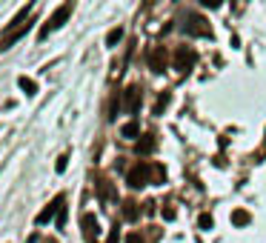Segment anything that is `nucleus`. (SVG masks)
Returning <instances> with one entry per match:
<instances>
[{
  "mask_svg": "<svg viewBox=\"0 0 266 243\" xmlns=\"http://www.w3.org/2000/svg\"><path fill=\"white\" fill-rule=\"evenodd\" d=\"M17 83H20V89H23L26 95H37V83H34L32 78H26V75H20V78H17Z\"/></svg>",
  "mask_w": 266,
  "mask_h": 243,
  "instance_id": "12",
  "label": "nucleus"
},
{
  "mask_svg": "<svg viewBox=\"0 0 266 243\" xmlns=\"http://www.w3.org/2000/svg\"><path fill=\"white\" fill-rule=\"evenodd\" d=\"M169 100H172V95H169V92H160V95H158V100H155V109H152V112H155V114H163V112H166V106H169Z\"/></svg>",
  "mask_w": 266,
  "mask_h": 243,
  "instance_id": "11",
  "label": "nucleus"
},
{
  "mask_svg": "<svg viewBox=\"0 0 266 243\" xmlns=\"http://www.w3.org/2000/svg\"><path fill=\"white\" fill-rule=\"evenodd\" d=\"M117 106H120V100H117V95H112V100H109V114H106L109 120H115L117 117Z\"/></svg>",
  "mask_w": 266,
  "mask_h": 243,
  "instance_id": "17",
  "label": "nucleus"
},
{
  "mask_svg": "<svg viewBox=\"0 0 266 243\" xmlns=\"http://www.w3.org/2000/svg\"><path fill=\"white\" fill-rule=\"evenodd\" d=\"M109 243H117V229H112V235H109Z\"/></svg>",
  "mask_w": 266,
  "mask_h": 243,
  "instance_id": "22",
  "label": "nucleus"
},
{
  "mask_svg": "<svg viewBox=\"0 0 266 243\" xmlns=\"http://www.w3.org/2000/svg\"><path fill=\"white\" fill-rule=\"evenodd\" d=\"M120 135H123V137H126V140H137V135H140V126H137V123H126V126H123V129H120Z\"/></svg>",
  "mask_w": 266,
  "mask_h": 243,
  "instance_id": "13",
  "label": "nucleus"
},
{
  "mask_svg": "<svg viewBox=\"0 0 266 243\" xmlns=\"http://www.w3.org/2000/svg\"><path fill=\"white\" fill-rule=\"evenodd\" d=\"M152 149H155V137H152V135L137 137V143H134V152H137V155H149Z\"/></svg>",
  "mask_w": 266,
  "mask_h": 243,
  "instance_id": "8",
  "label": "nucleus"
},
{
  "mask_svg": "<svg viewBox=\"0 0 266 243\" xmlns=\"http://www.w3.org/2000/svg\"><path fill=\"white\" fill-rule=\"evenodd\" d=\"M163 217H166V220H175V209H172V203L163 206Z\"/></svg>",
  "mask_w": 266,
  "mask_h": 243,
  "instance_id": "21",
  "label": "nucleus"
},
{
  "mask_svg": "<svg viewBox=\"0 0 266 243\" xmlns=\"http://www.w3.org/2000/svg\"><path fill=\"white\" fill-rule=\"evenodd\" d=\"M72 9H75V3H66L63 9H57V12H54V15L49 17V23H46V26L40 29V37H49V34L54 32V29H60V26H63V23L69 20V15H72Z\"/></svg>",
  "mask_w": 266,
  "mask_h": 243,
  "instance_id": "2",
  "label": "nucleus"
},
{
  "mask_svg": "<svg viewBox=\"0 0 266 243\" xmlns=\"http://www.w3.org/2000/svg\"><path fill=\"white\" fill-rule=\"evenodd\" d=\"M166 57H169V52L163 46H155L149 52V66L155 69V72H163L166 69Z\"/></svg>",
  "mask_w": 266,
  "mask_h": 243,
  "instance_id": "6",
  "label": "nucleus"
},
{
  "mask_svg": "<svg viewBox=\"0 0 266 243\" xmlns=\"http://www.w3.org/2000/svg\"><path fill=\"white\" fill-rule=\"evenodd\" d=\"M249 220H252V217H249V212H246V209H235L232 212V223H235V226H246Z\"/></svg>",
  "mask_w": 266,
  "mask_h": 243,
  "instance_id": "14",
  "label": "nucleus"
},
{
  "mask_svg": "<svg viewBox=\"0 0 266 243\" xmlns=\"http://www.w3.org/2000/svg\"><path fill=\"white\" fill-rule=\"evenodd\" d=\"M120 37H123V26H115L112 32L106 34V46H117V43H120Z\"/></svg>",
  "mask_w": 266,
  "mask_h": 243,
  "instance_id": "15",
  "label": "nucleus"
},
{
  "mask_svg": "<svg viewBox=\"0 0 266 243\" xmlns=\"http://www.w3.org/2000/svg\"><path fill=\"white\" fill-rule=\"evenodd\" d=\"M66 161H69V155H60L57 163H54V169H57V172H66Z\"/></svg>",
  "mask_w": 266,
  "mask_h": 243,
  "instance_id": "20",
  "label": "nucleus"
},
{
  "mask_svg": "<svg viewBox=\"0 0 266 243\" xmlns=\"http://www.w3.org/2000/svg\"><path fill=\"white\" fill-rule=\"evenodd\" d=\"M175 60H181L183 66H192L195 63V60H198V54H195V52H192V49H175Z\"/></svg>",
  "mask_w": 266,
  "mask_h": 243,
  "instance_id": "10",
  "label": "nucleus"
},
{
  "mask_svg": "<svg viewBox=\"0 0 266 243\" xmlns=\"http://www.w3.org/2000/svg\"><path fill=\"white\" fill-rule=\"evenodd\" d=\"M198 226L200 229H212V215H209V212H203V215L198 217Z\"/></svg>",
  "mask_w": 266,
  "mask_h": 243,
  "instance_id": "18",
  "label": "nucleus"
},
{
  "mask_svg": "<svg viewBox=\"0 0 266 243\" xmlns=\"http://www.w3.org/2000/svg\"><path fill=\"white\" fill-rule=\"evenodd\" d=\"M63 206H66V197H63V194H57V197L52 200L49 206H46V209H43V212H40V215H37V223H49L52 217H54L57 212L63 209Z\"/></svg>",
  "mask_w": 266,
  "mask_h": 243,
  "instance_id": "5",
  "label": "nucleus"
},
{
  "mask_svg": "<svg viewBox=\"0 0 266 243\" xmlns=\"http://www.w3.org/2000/svg\"><path fill=\"white\" fill-rule=\"evenodd\" d=\"M123 106H126V112H132V114L140 109V89L137 86H129L123 92Z\"/></svg>",
  "mask_w": 266,
  "mask_h": 243,
  "instance_id": "7",
  "label": "nucleus"
},
{
  "mask_svg": "<svg viewBox=\"0 0 266 243\" xmlns=\"http://www.w3.org/2000/svg\"><path fill=\"white\" fill-rule=\"evenodd\" d=\"M189 20V26H186V32H192V34H200V37H212V26H209V20L206 17H200V15H192L186 17Z\"/></svg>",
  "mask_w": 266,
  "mask_h": 243,
  "instance_id": "3",
  "label": "nucleus"
},
{
  "mask_svg": "<svg viewBox=\"0 0 266 243\" xmlns=\"http://www.w3.org/2000/svg\"><path fill=\"white\" fill-rule=\"evenodd\" d=\"M126 183L132 189H143L146 183H152V166L149 163H134L132 169L126 172Z\"/></svg>",
  "mask_w": 266,
  "mask_h": 243,
  "instance_id": "1",
  "label": "nucleus"
},
{
  "mask_svg": "<svg viewBox=\"0 0 266 243\" xmlns=\"http://www.w3.org/2000/svg\"><path fill=\"white\" fill-rule=\"evenodd\" d=\"M80 223H83V235L89 243H98V217L92 215V212H83V217H80Z\"/></svg>",
  "mask_w": 266,
  "mask_h": 243,
  "instance_id": "4",
  "label": "nucleus"
},
{
  "mask_svg": "<svg viewBox=\"0 0 266 243\" xmlns=\"http://www.w3.org/2000/svg\"><path fill=\"white\" fill-rule=\"evenodd\" d=\"M98 192H100L103 200H117V192H115V186H112L109 180H103V178L98 180Z\"/></svg>",
  "mask_w": 266,
  "mask_h": 243,
  "instance_id": "9",
  "label": "nucleus"
},
{
  "mask_svg": "<svg viewBox=\"0 0 266 243\" xmlns=\"http://www.w3.org/2000/svg\"><path fill=\"white\" fill-rule=\"evenodd\" d=\"M137 215H140V212H137V203H126V206H123V217H126V220H134Z\"/></svg>",
  "mask_w": 266,
  "mask_h": 243,
  "instance_id": "16",
  "label": "nucleus"
},
{
  "mask_svg": "<svg viewBox=\"0 0 266 243\" xmlns=\"http://www.w3.org/2000/svg\"><path fill=\"white\" fill-rule=\"evenodd\" d=\"M123 243H146V238H143V235H137V232H129Z\"/></svg>",
  "mask_w": 266,
  "mask_h": 243,
  "instance_id": "19",
  "label": "nucleus"
}]
</instances>
